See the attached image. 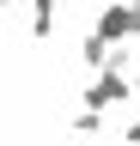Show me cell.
I'll return each instance as SVG.
<instances>
[{
	"label": "cell",
	"instance_id": "1",
	"mask_svg": "<svg viewBox=\"0 0 140 146\" xmlns=\"http://www.w3.org/2000/svg\"><path fill=\"white\" fill-rule=\"evenodd\" d=\"M116 98H128V85H122V79H98L92 91H85V104H92V110H104V104H116Z\"/></svg>",
	"mask_w": 140,
	"mask_h": 146
},
{
	"label": "cell",
	"instance_id": "2",
	"mask_svg": "<svg viewBox=\"0 0 140 146\" xmlns=\"http://www.w3.org/2000/svg\"><path fill=\"white\" fill-rule=\"evenodd\" d=\"M0 6H6V0H0Z\"/></svg>",
	"mask_w": 140,
	"mask_h": 146
}]
</instances>
